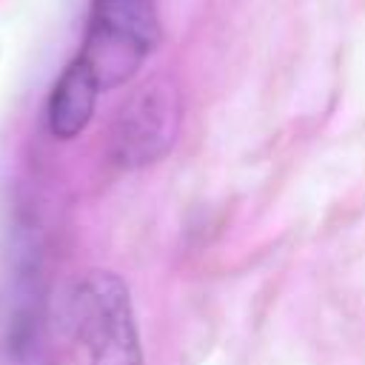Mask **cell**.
Returning a JSON list of instances; mask_svg holds the SVG:
<instances>
[{
  "mask_svg": "<svg viewBox=\"0 0 365 365\" xmlns=\"http://www.w3.org/2000/svg\"><path fill=\"white\" fill-rule=\"evenodd\" d=\"M71 317L91 365H143L128 288L117 274L91 271L71 297Z\"/></svg>",
  "mask_w": 365,
  "mask_h": 365,
  "instance_id": "7a4b0ae2",
  "label": "cell"
},
{
  "mask_svg": "<svg viewBox=\"0 0 365 365\" xmlns=\"http://www.w3.org/2000/svg\"><path fill=\"white\" fill-rule=\"evenodd\" d=\"M180 94L165 77L140 86L111 125V154L120 165H148L168 154L180 131Z\"/></svg>",
  "mask_w": 365,
  "mask_h": 365,
  "instance_id": "3957f363",
  "label": "cell"
},
{
  "mask_svg": "<svg viewBox=\"0 0 365 365\" xmlns=\"http://www.w3.org/2000/svg\"><path fill=\"white\" fill-rule=\"evenodd\" d=\"M160 40L151 0H94L80 60L91 68L100 91L123 86L137 74Z\"/></svg>",
  "mask_w": 365,
  "mask_h": 365,
  "instance_id": "6da1fadb",
  "label": "cell"
},
{
  "mask_svg": "<svg viewBox=\"0 0 365 365\" xmlns=\"http://www.w3.org/2000/svg\"><path fill=\"white\" fill-rule=\"evenodd\" d=\"M97 94H100V86L91 74V68L77 57L71 60L63 74L57 77L54 88H51V97H48V128L54 137L60 140H71L77 137L91 114H94V103H97Z\"/></svg>",
  "mask_w": 365,
  "mask_h": 365,
  "instance_id": "277c9868",
  "label": "cell"
}]
</instances>
